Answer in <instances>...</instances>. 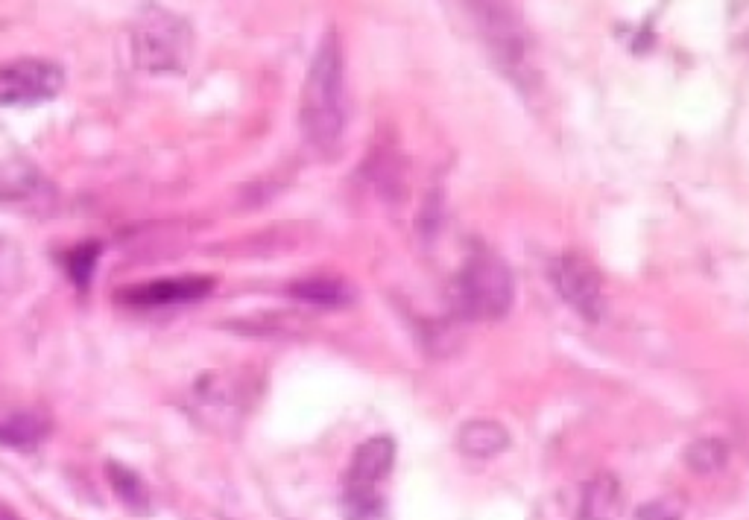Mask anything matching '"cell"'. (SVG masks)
Segmentation results:
<instances>
[{
	"label": "cell",
	"mask_w": 749,
	"mask_h": 520,
	"mask_svg": "<svg viewBox=\"0 0 749 520\" xmlns=\"http://www.w3.org/2000/svg\"><path fill=\"white\" fill-rule=\"evenodd\" d=\"M299 123L313 149L331 152L346 129V65L337 32H325L301 88Z\"/></svg>",
	"instance_id": "cell-1"
},
{
	"label": "cell",
	"mask_w": 749,
	"mask_h": 520,
	"mask_svg": "<svg viewBox=\"0 0 749 520\" xmlns=\"http://www.w3.org/2000/svg\"><path fill=\"white\" fill-rule=\"evenodd\" d=\"M193 29L182 15L158 6L138 9L132 27V56L141 70H182L190 62Z\"/></svg>",
	"instance_id": "cell-2"
},
{
	"label": "cell",
	"mask_w": 749,
	"mask_h": 520,
	"mask_svg": "<svg viewBox=\"0 0 749 520\" xmlns=\"http://www.w3.org/2000/svg\"><path fill=\"white\" fill-rule=\"evenodd\" d=\"M515 295V281L504 258L489 248L469 255L457 275V307L469 319H501Z\"/></svg>",
	"instance_id": "cell-3"
},
{
	"label": "cell",
	"mask_w": 749,
	"mask_h": 520,
	"mask_svg": "<svg viewBox=\"0 0 749 520\" xmlns=\"http://www.w3.org/2000/svg\"><path fill=\"white\" fill-rule=\"evenodd\" d=\"M392 459H396V444L386 436H374L354 451L346 471V503L358 517L378 509V486L389 474Z\"/></svg>",
	"instance_id": "cell-4"
},
{
	"label": "cell",
	"mask_w": 749,
	"mask_h": 520,
	"mask_svg": "<svg viewBox=\"0 0 749 520\" xmlns=\"http://www.w3.org/2000/svg\"><path fill=\"white\" fill-rule=\"evenodd\" d=\"M65 85V70L39 56L15 59L0 67V102L4 105H35L53 100Z\"/></svg>",
	"instance_id": "cell-5"
},
{
	"label": "cell",
	"mask_w": 749,
	"mask_h": 520,
	"mask_svg": "<svg viewBox=\"0 0 749 520\" xmlns=\"http://www.w3.org/2000/svg\"><path fill=\"white\" fill-rule=\"evenodd\" d=\"M547 275L554 281L556 293L574 307L582 319L597 321L603 316V286L594 266L580 255H559L547 266Z\"/></svg>",
	"instance_id": "cell-6"
},
{
	"label": "cell",
	"mask_w": 749,
	"mask_h": 520,
	"mask_svg": "<svg viewBox=\"0 0 749 520\" xmlns=\"http://www.w3.org/2000/svg\"><path fill=\"white\" fill-rule=\"evenodd\" d=\"M480 21H483L486 41L495 53V59L507 65L512 74L515 67H527V29L521 24V18L515 15L509 6H497V4H483L477 6Z\"/></svg>",
	"instance_id": "cell-7"
},
{
	"label": "cell",
	"mask_w": 749,
	"mask_h": 520,
	"mask_svg": "<svg viewBox=\"0 0 749 520\" xmlns=\"http://www.w3.org/2000/svg\"><path fill=\"white\" fill-rule=\"evenodd\" d=\"M214 281L211 278H167V281H150L141 286H129V290L120 293V304H129V307H162V304H182V301H193L202 298L205 293H211Z\"/></svg>",
	"instance_id": "cell-8"
},
{
	"label": "cell",
	"mask_w": 749,
	"mask_h": 520,
	"mask_svg": "<svg viewBox=\"0 0 749 520\" xmlns=\"http://www.w3.org/2000/svg\"><path fill=\"white\" fill-rule=\"evenodd\" d=\"M509 444V433L504 424H497L492 418H471L460 427L457 433V447L460 453H466L471 459H492Z\"/></svg>",
	"instance_id": "cell-9"
},
{
	"label": "cell",
	"mask_w": 749,
	"mask_h": 520,
	"mask_svg": "<svg viewBox=\"0 0 749 520\" xmlns=\"http://www.w3.org/2000/svg\"><path fill=\"white\" fill-rule=\"evenodd\" d=\"M620 509V486L609 474H597L585 482L580 497V520H615Z\"/></svg>",
	"instance_id": "cell-10"
},
{
	"label": "cell",
	"mask_w": 749,
	"mask_h": 520,
	"mask_svg": "<svg viewBox=\"0 0 749 520\" xmlns=\"http://www.w3.org/2000/svg\"><path fill=\"white\" fill-rule=\"evenodd\" d=\"M105 474H109V482H112V491L117 497V503L126 509L129 514H150L152 512V497H150V488L147 482L141 479L135 471H129L126 465H117V462H109L105 465Z\"/></svg>",
	"instance_id": "cell-11"
},
{
	"label": "cell",
	"mask_w": 749,
	"mask_h": 520,
	"mask_svg": "<svg viewBox=\"0 0 749 520\" xmlns=\"http://www.w3.org/2000/svg\"><path fill=\"white\" fill-rule=\"evenodd\" d=\"M50 421L35 409H21L9 415L6 421H0V441L15 447V451H35L47 436Z\"/></svg>",
	"instance_id": "cell-12"
},
{
	"label": "cell",
	"mask_w": 749,
	"mask_h": 520,
	"mask_svg": "<svg viewBox=\"0 0 749 520\" xmlns=\"http://www.w3.org/2000/svg\"><path fill=\"white\" fill-rule=\"evenodd\" d=\"M729 459V451L720 439H697L685 447V465L693 474H715Z\"/></svg>",
	"instance_id": "cell-13"
},
{
	"label": "cell",
	"mask_w": 749,
	"mask_h": 520,
	"mask_svg": "<svg viewBox=\"0 0 749 520\" xmlns=\"http://www.w3.org/2000/svg\"><path fill=\"white\" fill-rule=\"evenodd\" d=\"M290 293L301 301H313V304H328V307H337V304L349 301V290L343 281L337 278H308L299 281L290 286Z\"/></svg>",
	"instance_id": "cell-14"
},
{
	"label": "cell",
	"mask_w": 749,
	"mask_h": 520,
	"mask_svg": "<svg viewBox=\"0 0 749 520\" xmlns=\"http://www.w3.org/2000/svg\"><path fill=\"white\" fill-rule=\"evenodd\" d=\"M635 520H682V506L670 497H658L635 512Z\"/></svg>",
	"instance_id": "cell-15"
},
{
	"label": "cell",
	"mask_w": 749,
	"mask_h": 520,
	"mask_svg": "<svg viewBox=\"0 0 749 520\" xmlns=\"http://www.w3.org/2000/svg\"><path fill=\"white\" fill-rule=\"evenodd\" d=\"M0 520H21V517H18V514H15L9 506H4V503H0Z\"/></svg>",
	"instance_id": "cell-16"
}]
</instances>
